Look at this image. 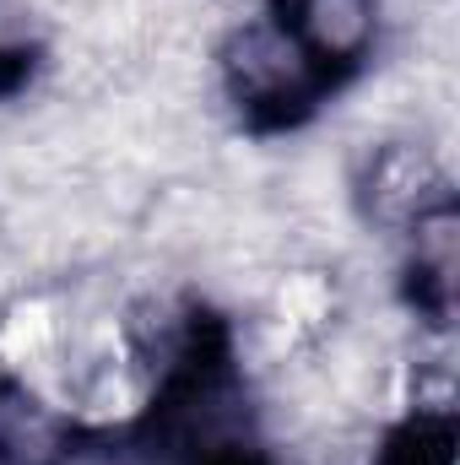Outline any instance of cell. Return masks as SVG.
<instances>
[{"label": "cell", "instance_id": "277c9868", "mask_svg": "<svg viewBox=\"0 0 460 465\" xmlns=\"http://www.w3.org/2000/svg\"><path fill=\"white\" fill-rule=\"evenodd\" d=\"M76 417L27 373H0V460L49 465V455L71 439Z\"/></svg>", "mask_w": 460, "mask_h": 465}, {"label": "cell", "instance_id": "52a82bcc", "mask_svg": "<svg viewBox=\"0 0 460 465\" xmlns=\"http://www.w3.org/2000/svg\"><path fill=\"white\" fill-rule=\"evenodd\" d=\"M0 465H11V460H0Z\"/></svg>", "mask_w": 460, "mask_h": 465}, {"label": "cell", "instance_id": "6da1fadb", "mask_svg": "<svg viewBox=\"0 0 460 465\" xmlns=\"http://www.w3.org/2000/svg\"><path fill=\"white\" fill-rule=\"evenodd\" d=\"M212 87L249 130H298L336 93L271 0L217 33Z\"/></svg>", "mask_w": 460, "mask_h": 465}, {"label": "cell", "instance_id": "3957f363", "mask_svg": "<svg viewBox=\"0 0 460 465\" xmlns=\"http://www.w3.org/2000/svg\"><path fill=\"white\" fill-rule=\"evenodd\" d=\"M395 238H401V276H406V298H412L417 320H428L434 331H450V314H455V276H460L455 195L434 201L423 217H412Z\"/></svg>", "mask_w": 460, "mask_h": 465}, {"label": "cell", "instance_id": "5b68a950", "mask_svg": "<svg viewBox=\"0 0 460 465\" xmlns=\"http://www.w3.org/2000/svg\"><path fill=\"white\" fill-rule=\"evenodd\" d=\"M368 465H455V417L450 411H406L374 444Z\"/></svg>", "mask_w": 460, "mask_h": 465}, {"label": "cell", "instance_id": "8992f818", "mask_svg": "<svg viewBox=\"0 0 460 465\" xmlns=\"http://www.w3.org/2000/svg\"><path fill=\"white\" fill-rule=\"evenodd\" d=\"M49 465H141L130 433L119 428H98V422H76L71 439L49 455Z\"/></svg>", "mask_w": 460, "mask_h": 465}, {"label": "cell", "instance_id": "7a4b0ae2", "mask_svg": "<svg viewBox=\"0 0 460 465\" xmlns=\"http://www.w3.org/2000/svg\"><path fill=\"white\" fill-rule=\"evenodd\" d=\"M282 11V22L298 33V44L309 49V60L325 71L331 87L357 82L390 33V5L385 0H271Z\"/></svg>", "mask_w": 460, "mask_h": 465}]
</instances>
